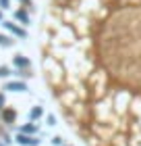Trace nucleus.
Returning <instances> with one entry per match:
<instances>
[{
    "label": "nucleus",
    "mask_w": 141,
    "mask_h": 146,
    "mask_svg": "<svg viewBox=\"0 0 141 146\" xmlns=\"http://www.w3.org/2000/svg\"><path fill=\"white\" fill-rule=\"evenodd\" d=\"M52 94L89 146H141V0H52Z\"/></svg>",
    "instance_id": "obj_1"
}]
</instances>
